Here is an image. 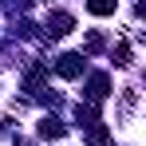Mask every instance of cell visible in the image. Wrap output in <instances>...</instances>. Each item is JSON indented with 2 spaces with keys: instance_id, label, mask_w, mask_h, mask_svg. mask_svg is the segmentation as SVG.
Returning <instances> with one entry per match:
<instances>
[{
  "instance_id": "obj_1",
  "label": "cell",
  "mask_w": 146,
  "mask_h": 146,
  "mask_svg": "<svg viewBox=\"0 0 146 146\" xmlns=\"http://www.w3.org/2000/svg\"><path fill=\"white\" fill-rule=\"evenodd\" d=\"M87 8H91V12H95V16H107V12H111V8H115V0H91V4H87Z\"/></svg>"
}]
</instances>
